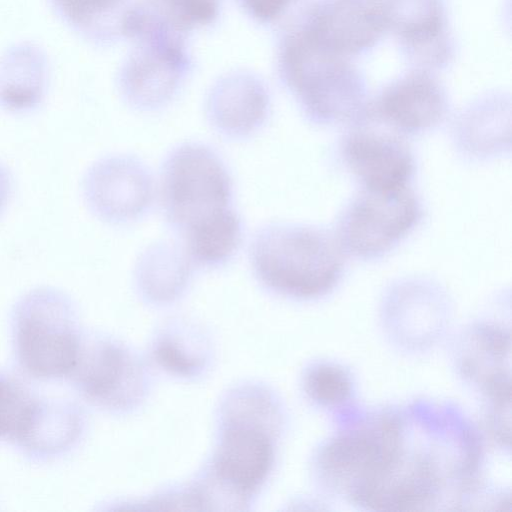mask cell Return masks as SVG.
I'll list each match as a JSON object with an SVG mask.
<instances>
[{
  "label": "cell",
  "mask_w": 512,
  "mask_h": 512,
  "mask_svg": "<svg viewBox=\"0 0 512 512\" xmlns=\"http://www.w3.org/2000/svg\"><path fill=\"white\" fill-rule=\"evenodd\" d=\"M423 215V204L411 187L392 191L361 189L338 216L334 235L345 255L377 260L409 236Z\"/></svg>",
  "instance_id": "6"
},
{
  "label": "cell",
  "mask_w": 512,
  "mask_h": 512,
  "mask_svg": "<svg viewBox=\"0 0 512 512\" xmlns=\"http://www.w3.org/2000/svg\"><path fill=\"white\" fill-rule=\"evenodd\" d=\"M51 76L50 61L37 44L21 41L0 55V108L25 113L44 101Z\"/></svg>",
  "instance_id": "16"
},
{
  "label": "cell",
  "mask_w": 512,
  "mask_h": 512,
  "mask_svg": "<svg viewBox=\"0 0 512 512\" xmlns=\"http://www.w3.org/2000/svg\"><path fill=\"white\" fill-rule=\"evenodd\" d=\"M193 267L181 242L162 240L142 251L136 261L135 276L149 298L168 300L184 289Z\"/></svg>",
  "instance_id": "20"
},
{
  "label": "cell",
  "mask_w": 512,
  "mask_h": 512,
  "mask_svg": "<svg viewBox=\"0 0 512 512\" xmlns=\"http://www.w3.org/2000/svg\"><path fill=\"white\" fill-rule=\"evenodd\" d=\"M127 0H48L57 18L71 31L94 42L121 33Z\"/></svg>",
  "instance_id": "22"
},
{
  "label": "cell",
  "mask_w": 512,
  "mask_h": 512,
  "mask_svg": "<svg viewBox=\"0 0 512 512\" xmlns=\"http://www.w3.org/2000/svg\"><path fill=\"white\" fill-rule=\"evenodd\" d=\"M12 190V179L7 168L0 163V212L6 206Z\"/></svg>",
  "instance_id": "28"
},
{
  "label": "cell",
  "mask_w": 512,
  "mask_h": 512,
  "mask_svg": "<svg viewBox=\"0 0 512 512\" xmlns=\"http://www.w3.org/2000/svg\"><path fill=\"white\" fill-rule=\"evenodd\" d=\"M460 353L463 374L484 388L492 402L510 398L509 334L488 325L473 328Z\"/></svg>",
  "instance_id": "17"
},
{
  "label": "cell",
  "mask_w": 512,
  "mask_h": 512,
  "mask_svg": "<svg viewBox=\"0 0 512 512\" xmlns=\"http://www.w3.org/2000/svg\"><path fill=\"white\" fill-rule=\"evenodd\" d=\"M450 111L446 89L433 72L413 68L368 99L360 116L410 137L435 130Z\"/></svg>",
  "instance_id": "9"
},
{
  "label": "cell",
  "mask_w": 512,
  "mask_h": 512,
  "mask_svg": "<svg viewBox=\"0 0 512 512\" xmlns=\"http://www.w3.org/2000/svg\"><path fill=\"white\" fill-rule=\"evenodd\" d=\"M306 391L319 405L335 408L352 397V381L340 366L322 363L310 369L306 376Z\"/></svg>",
  "instance_id": "24"
},
{
  "label": "cell",
  "mask_w": 512,
  "mask_h": 512,
  "mask_svg": "<svg viewBox=\"0 0 512 512\" xmlns=\"http://www.w3.org/2000/svg\"><path fill=\"white\" fill-rule=\"evenodd\" d=\"M387 33L413 68L448 67L455 57L446 0H379Z\"/></svg>",
  "instance_id": "10"
},
{
  "label": "cell",
  "mask_w": 512,
  "mask_h": 512,
  "mask_svg": "<svg viewBox=\"0 0 512 512\" xmlns=\"http://www.w3.org/2000/svg\"><path fill=\"white\" fill-rule=\"evenodd\" d=\"M339 143L343 164L370 191H392L410 184L416 158L406 137L365 117L351 123Z\"/></svg>",
  "instance_id": "7"
},
{
  "label": "cell",
  "mask_w": 512,
  "mask_h": 512,
  "mask_svg": "<svg viewBox=\"0 0 512 512\" xmlns=\"http://www.w3.org/2000/svg\"><path fill=\"white\" fill-rule=\"evenodd\" d=\"M146 43L125 66L120 88L134 108L152 111L167 104L175 94L185 58L178 39L170 31L141 38Z\"/></svg>",
  "instance_id": "12"
},
{
  "label": "cell",
  "mask_w": 512,
  "mask_h": 512,
  "mask_svg": "<svg viewBox=\"0 0 512 512\" xmlns=\"http://www.w3.org/2000/svg\"><path fill=\"white\" fill-rule=\"evenodd\" d=\"M83 427V413L75 403L38 398L13 443L31 460L45 462L67 454L78 443Z\"/></svg>",
  "instance_id": "15"
},
{
  "label": "cell",
  "mask_w": 512,
  "mask_h": 512,
  "mask_svg": "<svg viewBox=\"0 0 512 512\" xmlns=\"http://www.w3.org/2000/svg\"><path fill=\"white\" fill-rule=\"evenodd\" d=\"M281 78L305 118L320 126L351 124L368 101L364 74L350 58L328 51L296 25L280 48Z\"/></svg>",
  "instance_id": "3"
},
{
  "label": "cell",
  "mask_w": 512,
  "mask_h": 512,
  "mask_svg": "<svg viewBox=\"0 0 512 512\" xmlns=\"http://www.w3.org/2000/svg\"><path fill=\"white\" fill-rule=\"evenodd\" d=\"M271 462L272 447L264 434L250 428L233 427L222 440L216 469L224 481L244 494L258 487Z\"/></svg>",
  "instance_id": "18"
},
{
  "label": "cell",
  "mask_w": 512,
  "mask_h": 512,
  "mask_svg": "<svg viewBox=\"0 0 512 512\" xmlns=\"http://www.w3.org/2000/svg\"><path fill=\"white\" fill-rule=\"evenodd\" d=\"M510 97L490 93L473 101L455 119L453 143L466 158L488 160L510 150Z\"/></svg>",
  "instance_id": "14"
},
{
  "label": "cell",
  "mask_w": 512,
  "mask_h": 512,
  "mask_svg": "<svg viewBox=\"0 0 512 512\" xmlns=\"http://www.w3.org/2000/svg\"><path fill=\"white\" fill-rule=\"evenodd\" d=\"M249 261L268 289L291 298L325 296L340 282L345 253L334 232L310 224L275 222L259 228Z\"/></svg>",
  "instance_id": "2"
},
{
  "label": "cell",
  "mask_w": 512,
  "mask_h": 512,
  "mask_svg": "<svg viewBox=\"0 0 512 512\" xmlns=\"http://www.w3.org/2000/svg\"><path fill=\"white\" fill-rule=\"evenodd\" d=\"M125 358L114 344L82 338L75 365L67 377L87 400L113 405L124 375Z\"/></svg>",
  "instance_id": "19"
},
{
  "label": "cell",
  "mask_w": 512,
  "mask_h": 512,
  "mask_svg": "<svg viewBox=\"0 0 512 512\" xmlns=\"http://www.w3.org/2000/svg\"><path fill=\"white\" fill-rule=\"evenodd\" d=\"M159 196L167 223L182 236L232 208V179L212 148L185 142L173 148L162 164Z\"/></svg>",
  "instance_id": "5"
},
{
  "label": "cell",
  "mask_w": 512,
  "mask_h": 512,
  "mask_svg": "<svg viewBox=\"0 0 512 512\" xmlns=\"http://www.w3.org/2000/svg\"><path fill=\"white\" fill-rule=\"evenodd\" d=\"M181 239L194 266H222L240 248L243 239L242 221L232 207L193 227Z\"/></svg>",
  "instance_id": "21"
},
{
  "label": "cell",
  "mask_w": 512,
  "mask_h": 512,
  "mask_svg": "<svg viewBox=\"0 0 512 512\" xmlns=\"http://www.w3.org/2000/svg\"><path fill=\"white\" fill-rule=\"evenodd\" d=\"M10 324L15 360L26 376L43 381L69 376L82 336L68 294L48 286L29 290L14 304Z\"/></svg>",
  "instance_id": "4"
},
{
  "label": "cell",
  "mask_w": 512,
  "mask_h": 512,
  "mask_svg": "<svg viewBox=\"0 0 512 512\" xmlns=\"http://www.w3.org/2000/svg\"><path fill=\"white\" fill-rule=\"evenodd\" d=\"M470 427L451 409L385 410L348 428L341 447L345 495L374 509L454 504L478 462Z\"/></svg>",
  "instance_id": "1"
},
{
  "label": "cell",
  "mask_w": 512,
  "mask_h": 512,
  "mask_svg": "<svg viewBox=\"0 0 512 512\" xmlns=\"http://www.w3.org/2000/svg\"><path fill=\"white\" fill-rule=\"evenodd\" d=\"M155 188L147 166L124 154L97 160L82 180L88 209L110 225H125L142 218L153 204Z\"/></svg>",
  "instance_id": "8"
},
{
  "label": "cell",
  "mask_w": 512,
  "mask_h": 512,
  "mask_svg": "<svg viewBox=\"0 0 512 512\" xmlns=\"http://www.w3.org/2000/svg\"><path fill=\"white\" fill-rule=\"evenodd\" d=\"M162 3L164 20L177 32L211 22L219 0H157Z\"/></svg>",
  "instance_id": "25"
},
{
  "label": "cell",
  "mask_w": 512,
  "mask_h": 512,
  "mask_svg": "<svg viewBox=\"0 0 512 512\" xmlns=\"http://www.w3.org/2000/svg\"><path fill=\"white\" fill-rule=\"evenodd\" d=\"M37 400L21 380L0 371V440L13 442L17 438Z\"/></svg>",
  "instance_id": "23"
},
{
  "label": "cell",
  "mask_w": 512,
  "mask_h": 512,
  "mask_svg": "<svg viewBox=\"0 0 512 512\" xmlns=\"http://www.w3.org/2000/svg\"><path fill=\"white\" fill-rule=\"evenodd\" d=\"M296 0H241L245 9L260 21L279 17Z\"/></svg>",
  "instance_id": "26"
},
{
  "label": "cell",
  "mask_w": 512,
  "mask_h": 512,
  "mask_svg": "<svg viewBox=\"0 0 512 512\" xmlns=\"http://www.w3.org/2000/svg\"><path fill=\"white\" fill-rule=\"evenodd\" d=\"M268 112L269 97L265 87L247 75L232 76L216 84L206 105L213 129L233 140L247 138L260 130Z\"/></svg>",
  "instance_id": "13"
},
{
  "label": "cell",
  "mask_w": 512,
  "mask_h": 512,
  "mask_svg": "<svg viewBox=\"0 0 512 512\" xmlns=\"http://www.w3.org/2000/svg\"><path fill=\"white\" fill-rule=\"evenodd\" d=\"M296 26L321 47L350 59L372 51L387 34L379 0H317Z\"/></svg>",
  "instance_id": "11"
},
{
  "label": "cell",
  "mask_w": 512,
  "mask_h": 512,
  "mask_svg": "<svg viewBox=\"0 0 512 512\" xmlns=\"http://www.w3.org/2000/svg\"><path fill=\"white\" fill-rule=\"evenodd\" d=\"M157 356L163 364L181 373H189L194 367L191 360L168 344L158 348Z\"/></svg>",
  "instance_id": "27"
}]
</instances>
